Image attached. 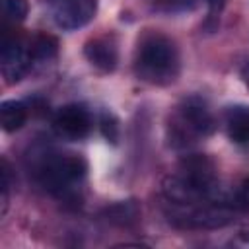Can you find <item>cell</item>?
<instances>
[{
	"label": "cell",
	"mask_w": 249,
	"mask_h": 249,
	"mask_svg": "<svg viewBox=\"0 0 249 249\" xmlns=\"http://www.w3.org/2000/svg\"><path fill=\"white\" fill-rule=\"evenodd\" d=\"M134 72L140 80L154 86L175 82L179 76V51L175 43L160 31H146L138 39Z\"/></svg>",
	"instance_id": "cell-1"
},
{
	"label": "cell",
	"mask_w": 249,
	"mask_h": 249,
	"mask_svg": "<svg viewBox=\"0 0 249 249\" xmlns=\"http://www.w3.org/2000/svg\"><path fill=\"white\" fill-rule=\"evenodd\" d=\"M0 8H2L4 19L12 21V23L23 21L27 18V12H29L27 0H0Z\"/></svg>",
	"instance_id": "cell-11"
},
{
	"label": "cell",
	"mask_w": 249,
	"mask_h": 249,
	"mask_svg": "<svg viewBox=\"0 0 249 249\" xmlns=\"http://www.w3.org/2000/svg\"><path fill=\"white\" fill-rule=\"evenodd\" d=\"M233 200H235V206L239 210H247L249 208V179H245L239 187L237 193H233Z\"/></svg>",
	"instance_id": "cell-16"
},
{
	"label": "cell",
	"mask_w": 249,
	"mask_h": 249,
	"mask_svg": "<svg viewBox=\"0 0 249 249\" xmlns=\"http://www.w3.org/2000/svg\"><path fill=\"white\" fill-rule=\"evenodd\" d=\"M107 216H109V220L113 224L124 226V224H130V222L136 220L138 210H136V206L132 202H119V204H115V206H111L107 210Z\"/></svg>",
	"instance_id": "cell-12"
},
{
	"label": "cell",
	"mask_w": 249,
	"mask_h": 249,
	"mask_svg": "<svg viewBox=\"0 0 249 249\" xmlns=\"http://www.w3.org/2000/svg\"><path fill=\"white\" fill-rule=\"evenodd\" d=\"M88 163L78 154L45 152L35 163L37 183L51 195L66 198L74 195L76 187L84 181Z\"/></svg>",
	"instance_id": "cell-3"
},
{
	"label": "cell",
	"mask_w": 249,
	"mask_h": 249,
	"mask_svg": "<svg viewBox=\"0 0 249 249\" xmlns=\"http://www.w3.org/2000/svg\"><path fill=\"white\" fill-rule=\"evenodd\" d=\"M99 128H101V134L105 136L107 142L115 144L119 140V123H117V119L111 113H107V111L101 113V117H99Z\"/></svg>",
	"instance_id": "cell-15"
},
{
	"label": "cell",
	"mask_w": 249,
	"mask_h": 249,
	"mask_svg": "<svg viewBox=\"0 0 249 249\" xmlns=\"http://www.w3.org/2000/svg\"><path fill=\"white\" fill-rule=\"evenodd\" d=\"M84 54L88 58V62L103 72H111L117 66L119 60V53H117V45L111 37H93L86 43L84 47Z\"/></svg>",
	"instance_id": "cell-7"
},
{
	"label": "cell",
	"mask_w": 249,
	"mask_h": 249,
	"mask_svg": "<svg viewBox=\"0 0 249 249\" xmlns=\"http://www.w3.org/2000/svg\"><path fill=\"white\" fill-rule=\"evenodd\" d=\"M216 128L214 115L200 95L185 97L169 115L167 140L173 148H189L198 140L210 136Z\"/></svg>",
	"instance_id": "cell-2"
},
{
	"label": "cell",
	"mask_w": 249,
	"mask_h": 249,
	"mask_svg": "<svg viewBox=\"0 0 249 249\" xmlns=\"http://www.w3.org/2000/svg\"><path fill=\"white\" fill-rule=\"evenodd\" d=\"M33 60H51L56 54V41L51 35H37L29 47Z\"/></svg>",
	"instance_id": "cell-10"
},
{
	"label": "cell",
	"mask_w": 249,
	"mask_h": 249,
	"mask_svg": "<svg viewBox=\"0 0 249 249\" xmlns=\"http://www.w3.org/2000/svg\"><path fill=\"white\" fill-rule=\"evenodd\" d=\"M53 124L60 136L70 138V140H80L88 136L91 128V115L84 105L68 103L54 113Z\"/></svg>",
	"instance_id": "cell-6"
},
{
	"label": "cell",
	"mask_w": 249,
	"mask_h": 249,
	"mask_svg": "<svg viewBox=\"0 0 249 249\" xmlns=\"http://www.w3.org/2000/svg\"><path fill=\"white\" fill-rule=\"evenodd\" d=\"M27 121V107L21 101L8 99L0 103V124L6 132L19 130Z\"/></svg>",
	"instance_id": "cell-9"
},
{
	"label": "cell",
	"mask_w": 249,
	"mask_h": 249,
	"mask_svg": "<svg viewBox=\"0 0 249 249\" xmlns=\"http://www.w3.org/2000/svg\"><path fill=\"white\" fill-rule=\"evenodd\" d=\"M243 80H245V84L249 86V60H247V64H245V68H243Z\"/></svg>",
	"instance_id": "cell-18"
},
{
	"label": "cell",
	"mask_w": 249,
	"mask_h": 249,
	"mask_svg": "<svg viewBox=\"0 0 249 249\" xmlns=\"http://www.w3.org/2000/svg\"><path fill=\"white\" fill-rule=\"evenodd\" d=\"M10 187H12V175H10V165L6 160L0 161V214L4 216L8 212V202H10Z\"/></svg>",
	"instance_id": "cell-13"
},
{
	"label": "cell",
	"mask_w": 249,
	"mask_h": 249,
	"mask_svg": "<svg viewBox=\"0 0 249 249\" xmlns=\"http://www.w3.org/2000/svg\"><path fill=\"white\" fill-rule=\"evenodd\" d=\"M206 4H208V8H210V14H212V16L218 14V12L224 8V0H206Z\"/></svg>",
	"instance_id": "cell-17"
},
{
	"label": "cell",
	"mask_w": 249,
	"mask_h": 249,
	"mask_svg": "<svg viewBox=\"0 0 249 249\" xmlns=\"http://www.w3.org/2000/svg\"><path fill=\"white\" fill-rule=\"evenodd\" d=\"M53 23L62 31H74L88 25L95 12L97 0H47Z\"/></svg>",
	"instance_id": "cell-4"
},
{
	"label": "cell",
	"mask_w": 249,
	"mask_h": 249,
	"mask_svg": "<svg viewBox=\"0 0 249 249\" xmlns=\"http://www.w3.org/2000/svg\"><path fill=\"white\" fill-rule=\"evenodd\" d=\"M154 8L158 12H165V14H175V12H187L191 10L196 0H152Z\"/></svg>",
	"instance_id": "cell-14"
},
{
	"label": "cell",
	"mask_w": 249,
	"mask_h": 249,
	"mask_svg": "<svg viewBox=\"0 0 249 249\" xmlns=\"http://www.w3.org/2000/svg\"><path fill=\"white\" fill-rule=\"evenodd\" d=\"M226 132L235 144L249 142V107L247 105H233L226 109L224 115Z\"/></svg>",
	"instance_id": "cell-8"
},
{
	"label": "cell",
	"mask_w": 249,
	"mask_h": 249,
	"mask_svg": "<svg viewBox=\"0 0 249 249\" xmlns=\"http://www.w3.org/2000/svg\"><path fill=\"white\" fill-rule=\"evenodd\" d=\"M31 66V53L16 37L4 33L0 41V70L6 84H18Z\"/></svg>",
	"instance_id": "cell-5"
}]
</instances>
